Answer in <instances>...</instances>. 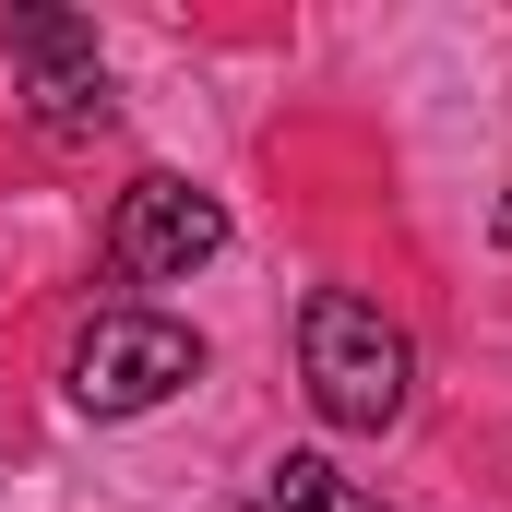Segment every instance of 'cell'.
<instances>
[{
    "instance_id": "3957f363",
    "label": "cell",
    "mask_w": 512,
    "mask_h": 512,
    "mask_svg": "<svg viewBox=\"0 0 512 512\" xmlns=\"http://www.w3.org/2000/svg\"><path fill=\"white\" fill-rule=\"evenodd\" d=\"M0 48H12V72H24V120L48 131V143H96V131H108V60H96V24H84V12L24 0V12L0 24Z\"/></svg>"
},
{
    "instance_id": "7a4b0ae2",
    "label": "cell",
    "mask_w": 512,
    "mask_h": 512,
    "mask_svg": "<svg viewBox=\"0 0 512 512\" xmlns=\"http://www.w3.org/2000/svg\"><path fill=\"white\" fill-rule=\"evenodd\" d=\"M179 382H203V334L167 310H96V334L72 346V405L84 417H155Z\"/></svg>"
},
{
    "instance_id": "277c9868",
    "label": "cell",
    "mask_w": 512,
    "mask_h": 512,
    "mask_svg": "<svg viewBox=\"0 0 512 512\" xmlns=\"http://www.w3.org/2000/svg\"><path fill=\"white\" fill-rule=\"evenodd\" d=\"M108 251H120V274H143V286H191L203 262L227 251V203L155 167V179H131V191H120V227H108Z\"/></svg>"
},
{
    "instance_id": "5b68a950",
    "label": "cell",
    "mask_w": 512,
    "mask_h": 512,
    "mask_svg": "<svg viewBox=\"0 0 512 512\" xmlns=\"http://www.w3.org/2000/svg\"><path fill=\"white\" fill-rule=\"evenodd\" d=\"M251 512H382V501H358V489H346L322 453H286V465L262 477V501H251Z\"/></svg>"
},
{
    "instance_id": "6da1fadb",
    "label": "cell",
    "mask_w": 512,
    "mask_h": 512,
    "mask_svg": "<svg viewBox=\"0 0 512 512\" xmlns=\"http://www.w3.org/2000/svg\"><path fill=\"white\" fill-rule=\"evenodd\" d=\"M298 370H310V405H322L334 429H393L405 393H417V346H405V322H393L382 298L322 286V298L298 310Z\"/></svg>"
}]
</instances>
